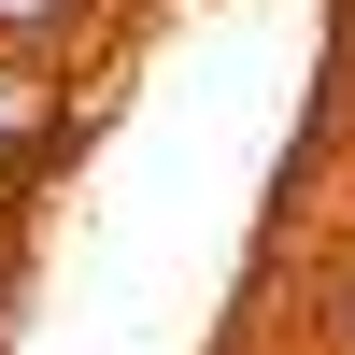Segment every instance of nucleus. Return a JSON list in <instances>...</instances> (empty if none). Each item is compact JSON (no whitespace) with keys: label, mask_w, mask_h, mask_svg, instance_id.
<instances>
[{"label":"nucleus","mask_w":355,"mask_h":355,"mask_svg":"<svg viewBox=\"0 0 355 355\" xmlns=\"http://www.w3.org/2000/svg\"><path fill=\"white\" fill-rule=\"evenodd\" d=\"M57 114H71V57L0 43V171H15V157H43V142H57Z\"/></svg>","instance_id":"nucleus-1"},{"label":"nucleus","mask_w":355,"mask_h":355,"mask_svg":"<svg viewBox=\"0 0 355 355\" xmlns=\"http://www.w3.org/2000/svg\"><path fill=\"white\" fill-rule=\"evenodd\" d=\"M71 28H85V0H0V43H43V57H71Z\"/></svg>","instance_id":"nucleus-2"},{"label":"nucleus","mask_w":355,"mask_h":355,"mask_svg":"<svg viewBox=\"0 0 355 355\" xmlns=\"http://www.w3.org/2000/svg\"><path fill=\"white\" fill-rule=\"evenodd\" d=\"M313 341H327V355H355V270H341V284H313Z\"/></svg>","instance_id":"nucleus-3"},{"label":"nucleus","mask_w":355,"mask_h":355,"mask_svg":"<svg viewBox=\"0 0 355 355\" xmlns=\"http://www.w3.org/2000/svg\"><path fill=\"white\" fill-rule=\"evenodd\" d=\"M0 185H15V171H0Z\"/></svg>","instance_id":"nucleus-4"}]
</instances>
